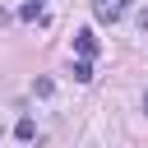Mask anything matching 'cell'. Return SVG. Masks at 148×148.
<instances>
[{
  "label": "cell",
  "mask_w": 148,
  "mask_h": 148,
  "mask_svg": "<svg viewBox=\"0 0 148 148\" xmlns=\"http://www.w3.org/2000/svg\"><path fill=\"white\" fill-rule=\"evenodd\" d=\"M125 9H130V0H92V18L97 23H116Z\"/></svg>",
  "instance_id": "6da1fadb"
},
{
  "label": "cell",
  "mask_w": 148,
  "mask_h": 148,
  "mask_svg": "<svg viewBox=\"0 0 148 148\" xmlns=\"http://www.w3.org/2000/svg\"><path fill=\"white\" fill-rule=\"evenodd\" d=\"M74 51H79V60H92L97 56V37L83 28V32H74Z\"/></svg>",
  "instance_id": "7a4b0ae2"
},
{
  "label": "cell",
  "mask_w": 148,
  "mask_h": 148,
  "mask_svg": "<svg viewBox=\"0 0 148 148\" xmlns=\"http://www.w3.org/2000/svg\"><path fill=\"white\" fill-rule=\"evenodd\" d=\"M32 134H37V120H32V116H23V120L14 125V139H23V143H28Z\"/></svg>",
  "instance_id": "3957f363"
},
{
  "label": "cell",
  "mask_w": 148,
  "mask_h": 148,
  "mask_svg": "<svg viewBox=\"0 0 148 148\" xmlns=\"http://www.w3.org/2000/svg\"><path fill=\"white\" fill-rule=\"evenodd\" d=\"M32 92H37V97H51V92H56V83L42 74V79H32Z\"/></svg>",
  "instance_id": "277c9868"
},
{
  "label": "cell",
  "mask_w": 148,
  "mask_h": 148,
  "mask_svg": "<svg viewBox=\"0 0 148 148\" xmlns=\"http://www.w3.org/2000/svg\"><path fill=\"white\" fill-rule=\"evenodd\" d=\"M74 79L88 83V79H92V65H88V60H74Z\"/></svg>",
  "instance_id": "5b68a950"
},
{
  "label": "cell",
  "mask_w": 148,
  "mask_h": 148,
  "mask_svg": "<svg viewBox=\"0 0 148 148\" xmlns=\"http://www.w3.org/2000/svg\"><path fill=\"white\" fill-rule=\"evenodd\" d=\"M18 18H28V23H32V18H42V5H32V0H28V5L18 9Z\"/></svg>",
  "instance_id": "8992f818"
},
{
  "label": "cell",
  "mask_w": 148,
  "mask_h": 148,
  "mask_svg": "<svg viewBox=\"0 0 148 148\" xmlns=\"http://www.w3.org/2000/svg\"><path fill=\"white\" fill-rule=\"evenodd\" d=\"M139 28H143V32H148V5H143V9H139Z\"/></svg>",
  "instance_id": "52a82bcc"
},
{
  "label": "cell",
  "mask_w": 148,
  "mask_h": 148,
  "mask_svg": "<svg viewBox=\"0 0 148 148\" xmlns=\"http://www.w3.org/2000/svg\"><path fill=\"white\" fill-rule=\"evenodd\" d=\"M143 111H148V92H143Z\"/></svg>",
  "instance_id": "ba28073f"
},
{
  "label": "cell",
  "mask_w": 148,
  "mask_h": 148,
  "mask_svg": "<svg viewBox=\"0 0 148 148\" xmlns=\"http://www.w3.org/2000/svg\"><path fill=\"white\" fill-rule=\"evenodd\" d=\"M32 5H42V0H32Z\"/></svg>",
  "instance_id": "9c48e42d"
}]
</instances>
